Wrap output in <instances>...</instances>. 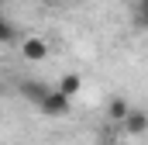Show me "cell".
I'll return each instance as SVG.
<instances>
[{"instance_id":"52a82bcc","label":"cell","mask_w":148,"mask_h":145,"mask_svg":"<svg viewBox=\"0 0 148 145\" xmlns=\"http://www.w3.org/2000/svg\"><path fill=\"white\" fill-rule=\"evenodd\" d=\"M134 28H141V31H148V0H134Z\"/></svg>"},{"instance_id":"ba28073f","label":"cell","mask_w":148,"mask_h":145,"mask_svg":"<svg viewBox=\"0 0 148 145\" xmlns=\"http://www.w3.org/2000/svg\"><path fill=\"white\" fill-rule=\"evenodd\" d=\"M14 38H17V28H14V21H0V41L3 45H14Z\"/></svg>"},{"instance_id":"3957f363","label":"cell","mask_w":148,"mask_h":145,"mask_svg":"<svg viewBox=\"0 0 148 145\" xmlns=\"http://www.w3.org/2000/svg\"><path fill=\"white\" fill-rule=\"evenodd\" d=\"M21 52H24V59H28V62H41V59H45V55H48V45H45V41H41V38H24V41H21Z\"/></svg>"},{"instance_id":"6da1fadb","label":"cell","mask_w":148,"mask_h":145,"mask_svg":"<svg viewBox=\"0 0 148 145\" xmlns=\"http://www.w3.org/2000/svg\"><path fill=\"white\" fill-rule=\"evenodd\" d=\"M69 100H73V97H66V93L55 86V90L48 93V100H45L38 110H41V114H48V117H62V114H69Z\"/></svg>"},{"instance_id":"8992f818","label":"cell","mask_w":148,"mask_h":145,"mask_svg":"<svg viewBox=\"0 0 148 145\" xmlns=\"http://www.w3.org/2000/svg\"><path fill=\"white\" fill-rule=\"evenodd\" d=\"M59 90H62L66 97H76V93L83 90V76H79V72H66V76L59 79Z\"/></svg>"},{"instance_id":"7a4b0ae2","label":"cell","mask_w":148,"mask_h":145,"mask_svg":"<svg viewBox=\"0 0 148 145\" xmlns=\"http://www.w3.org/2000/svg\"><path fill=\"white\" fill-rule=\"evenodd\" d=\"M48 93H52V86H45L41 79H24V83H21V97L31 100L35 107H41V104L48 100Z\"/></svg>"},{"instance_id":"277c9868","label":"cell","mask_w":148,"mask_h":145,"mask_svg":"<svg viewBox=\"0 0 148 145\" xmlns=\"http://www.w3.org/2000/svg\"><path fill=\"white\" fill-rule=\"evenodd\" d=\"M121 128H124L127 135H145V131H148V114L131 107V114L124 117V124H121Z\"/></svg>"},{"instance_id":"5b68a950","label":"cell","mask_w":148,"mask_h":145,"mask_svg":"<svg viewBox=\"0 0 148 145\" xmlns=\"http://www.w3.org/2000/svg\"><path fill=\"white\" fill-rule=\"evenodd\" d=\"M131 114V104L124 100V97H114L110 104H107V117L110 121H117V124H124V117Z\"/></svg>"}]
</instances>
